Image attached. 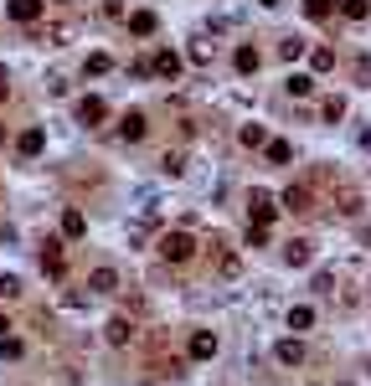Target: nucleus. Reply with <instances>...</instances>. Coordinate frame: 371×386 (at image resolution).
<instances>
[{"label": "nucleus", "mask_w": 371, "mask_h": 386, "mask_svg": "<svg viewBox=\"0 0 371 386\" xmlns=\"http://www.w3.org/2000/svg\"><path fill=\"white\" fill-rule=\"evenodd\" d=\"M160 258L165 263H191L196 258V237L191 232H160Z\"/></svg>", "instance_id": "obj_1"}, {"label": "nucleus", "mask_w": 371, "mask_h": 386, "mask_svg": "<svg viewBox=\"0 0 371 386\" xmlns=\"http://www.w3.org/2000/svg\"><path fill=\"white\" fill-rule=\"evenodd\" d=\"M273 211H278L273 196H268V191H253V196H248V227H268Z\"/></svg>", "instance_id": "obj_2"}, {"label": "nucleus", "mask_w": 371, "mask_h": 386, "mask_svg": "<svg viewBox=\"0 0 371 386\" xmlns=\"http://www.w3.org/2000/svg\"><path fill=\"white\" fill-rule=\"evenodd\" d=\"M211 258H217V273H222V278H237V273H243V258H237L222 237H211Z\"/></svg>", "instance_id": "obj_3"}, {"label": "nucleus", "mask_w": 371, "mask_h": 386, "mask_svg": "<svg viewBox=\"0 0 371 386\" xmlns=\"http://www.w3.org/2000/svg\"><path fill=\"white\" fill-rule=\"evenodd\" d=\"M42 10H47V0H10L6 16L21 21V26H36V21H42Z\"/></svg>", "instance_id": "obj_4"}, {"label": "nucleus", "mask_w": 371, "mask_h": 386, "mask_svg": "<svg viewBox=\"0 0 371 386\" xmlns=\"http://www.w3.org/2000/svg\"><path fill=\"white\" fill-rule=\"evenodd\" d=\"M103 118H109V103H103V98H93V93H88V98H77V124H103Z\"/></svg>", "instance_id": "obj_5"}, {"label": "nucleus", "mask_w": 371, "mask_h": 386, "mask_svg": "<svg viewBox=\"0 0 371 386\" xmlns=\"http://www.w3.org/2000/svg\"><path fill=\"white\" fill-rule=\"evenodd\" d=\"M144 129H150V118H144L139 109H129L124 118H119V139H129V144H139V139H144Z\"/></svg>", "instance_id": "obj_6"}, {"label": "nucleus", "mask_w": 371, "mask_h": 386, "mask_svg": "<svg viewBox=\"0 0 371 386\" xmlns=\"http://www.w3.org/2000/svg\"><path fill=\"white\" fill-rule=\"evenodd\" d=\"M278 201H284V211H294V217H304V211H315V196H310V185H289V191L278 196Z\"/></svg>", "instance_id": "obj_7"}, {"label": "nucleus", "mask_w": 371, "mask_h": 386, "mask_svg": "<svg viewBox=\"0 0 371 386\" xmlns=\"http://www.w3.org/2000/svg\"><path fill=\"white\" fill-rule=\"evenodd\" d=\"M114 288H119V268H109V263H103V268L88 273V294H114Z\"/></svg>", "instance_id": "obj_8"}, {"label": "nucleus", "mask_w": 371, "mask_h": 386, "mask_svg": "<svg viewBox=\"0 0 371 386\" xmlns=\"http://www.w3.org/2000/svg\"><path fill=\"white\" fill-rule=\"evenodd\" d=\"M150 72L155 77H170V83H176V77H181V57H176V52H155V57H150Z\"/></svg>", "instance_id": "obj_9"}, {"label": "nucleus", "mask_w": 371, "mask_h": 386, "mask_svg": "<svg viewBox=\"0 0 371 386\" xmlns=\"http://www.w3.org/2000/svg\"><path fill=\"white\" fill-rule=\"evenodd\" d=\"M284 258H289V268H310V258H315V242L294 237V242H284Z\"/></svg>", "instance_id": "obj_10"}, {"label": "nucleus", "mask_w": 371, "mask_h": 386, "mask_svg": "<svg viewBox=\"0 0 371 386\" xmlns=\"http://www.w3.org/2000/svg\"><path fill=\"white\" fill-rule=\"evenodd\" d=\"M42 150H47V134H42V129H26V134L16 139V155H21V160H36Z\"/></svg>", "instance_id": "obj_11"}, {"label": "nucleus", "mask_w": 371, "mask_h": 386, "mask_svg": "<svg viewBox=\"0 0 371 386\" xmlns=\"http://www.w3.org/2000/svg\"><path fill=\"white\" fill-rule=\"evenodd\" d=\"M211 355H217V335H211V330H196L191 335V361H211Z\"/></svg>", "instance_id": "obj_12"}, {"label": "nucleus", "mask_w": 371, "mask_h": 386, "mask_svg": "<svg viewBox=\"0 0 371 386\" xmlns=\"http://www.w3.org/2000/svg\"><path fill=\"white\" fill-rule=\"evenodd\" d=\"M103 340H109V345H129V340H135V325H129L124 314H114L109 330H103Z\"/></svg>", "instance_id": "obj_13"}, {"label": "nucleus", "mask_w": 371, "mask_h": 386, "mask_svg": "<svg viewBox=\"0 0 371 386\" xmlns=\"http://www.w3.org/2000/svg\"><path fill=\"white\" fill-rule=\"evenodd\" d=\"M83 232H88V217L77 206H68V211H62V237H73V242H77Z\"/></svg>", "instance_id": "obj_14"}, {"label": "nucleus", "mask_w": 371, "mask_h": 386, "mask_svg": "<svg viewBox=\"0 0 371 386\" xmlns=\"http://www.w3.org/2000/svg\"><path fill=\"white\" fill-rule=\"evenodd\" d=\"M42 268H47L52 278H62V242H57V237H47V247H42Z\"/></svg>", "instance_id": "obj_15"}, {"label": "nucleus", "mask_w": 371, "mask_h": 386, "mask_svg": "<svg viewBox=\"0 0 371 386\" xmlns=\"http://www.w3.org/2000/svg\"><path fill=\"white\" fill-rule=\"evenodd\" d=\"M273 355H278V366H299V361H304V345H299V340H278Z\"/></svg>", "instance_id": "obj_16"}, {"label": "nucleus", "mask_w": 371, "mask_h": 386, "mask_svg": "<svg viewBox=\"0 0 371 386\" xmlns=\"http://www.w3.org/2000/svg\"><path fill=\"white\" fill-rule=\"evenodd\" d=\"M155 26H160L155 10H129V31H135V36H155Z\"/></svg>", "instance_id": "obj_17"}, {"label": "nucleus", "mask_w": 371, "mask_h": 386, "mask_svg": "<svg viewBox=\"0 0 371 386\" xmlns=\"http://www.w3.org/2000/svg\"><path fill=\"white\" fill-rule=\"evenodd\" d=\"M258 62H263V57H258V47H237V52H232V68L243 72V77H248V72H258Z\"/></svg>", "instance_id": "obj_18"}, {"label": "nucleus", "mask_w": 371, "mask_h": 386, "mask_svg": "<svg viewBox=\"0 0 371 386\" xmlns=\"http://www.w3.org/2000/svg\"><path fill=\"white\" fill-rule=\"evenodd\" d=\"M160 176H170V180L186 176V155H181V150H165V155H160Z\"/></svg>", "instance_id": "obj_19"}, {"label": "nucleus", "mask_w": 371, "mask_h": 386, "mask_svg": "<svg viewBox=\"0 0 371 386\" xmlns=\"http://www.w3.org/2000/svg\"><path fill=\"white\" fill-rule=\"evenodd\" d=\"M263 150H268V160H273V165H289V160H294V144H289V139H268Z\"/></svg>", "instance_id": "obj_20"}, {"label": "nucleus", "mask_w": 371, "mask_h": 386, "mask_svg": "<svg viewBox=\"0 0 371 386\" xmlns=\"http://www.w3.org/2000/svg\"><path fill=\"white\" fill-rule=\"evenodd\" d=\"M289 93H294V98H310V93H315V77L310 72H289V83H284Z\"/></svg>", "instance_id": "obj_21"}, {"label": "nucleus", "mask_w": 371, "mask_h": 386, "mask_svg": "<svg viewBox=\"0 0 371 386\" xmlns=\"http://www.w3.org/2000/svg\"><path fill=\"white\" fill-rule=\"evenodd\" d=\"M315 325V309L310 304H294V309H289V330H310Z\"/></svg>", "instance_id": "obj_22"}, {"label": "nucleus", "mask_w": 371, "mask_h": 386, "mask_svg": "<svg viewBox=\"0 0 371 386\" xmlns=\"http://www.w3.org/2000/svg\"><path fill=\"white\" fill-rule=\"evenodd\" d=\"M248 144V150H263V144H268V134H263V124H243V134H237Z\"/></svg>", "instance_id": "obj_23"}, {"label": "nucleus", "mask_w": 371, "mask_h": 386, "mask_svg": "<svg viewBox=\"0 0 371 386\" xmlns=\"http://www.w3.org/2000/svg\"><path fill=\"white\" fill-rule=\"evenodd\" d=\"M83 68H88L93 77H103V72L114 68V57H109V52H88V62H83Z\"/></svg>", "instance_id": "obj_24"}, {"label": "nucleus", "mask_w": 371, "mask_h": 386, "mask_svg": "<svg viewBox=\"0 0 371 386\" xmlns=\"http://www.w3.org/2000/svg\"><path fill=\"white\" fill-rule=\"evenodd\" d=\"M340 10H346V21H366L371 16V0H340Z\"/></svg>", "instance_id": "obj_25"}, {"label": "nucleus", "mask_w": 371, "mask_h": 386, "mask_svg": "<svg viewBox=\"0 0 371 386\" xmlns=\"http://www.w3.org/2000/svg\"><path fill=\"white\" fill-rule=\"evenodd\" d=\"M310 62H315V72H330V68H335V52H330V47H315Z\"/></svg>", "instance_id": "obj_26"}, {"label": "nucleus", "mask_w": 371, "mask_h": 386, "mask_svg": "<svg viewBox=\"0 0 371 386\" xmlns=\"http://www.w3.org/2000/svg\"><path fill=\"white\" fill-rule=\"evenodd\" d=\"M0 355H6V361H21V355H26V345H21L16 335H0Z\"/></svg>", "instance_id": "obj_27"}, {"label": "nucleus", "mask_w": 371, "mask_h": 386, "mask_svg": "<svg viewBox=\"0 0 371 386\" xmlns=\"http://www.w3.org/2000/svg\"><path fill=\"white\" fill-rule=\"evenodd\" d=\"M325 124H340V118H346V98H325Z\"/></svg>", "instance_id": "obj_28"}, {"label": "nucleus", "mask_w": 371, "mask_h": 386, "mask_svg": "<svg viewBox=\"0 0 371 386\" xmlns=\"http://www.w3.org/2000/svg\"><path fill=\"white\" fill-rule=\"evenodd\" d=\"M278 57H284V62H299V57H304V42H299V36H289V42H278Z\"/></svg>", "instance_id": "obj_29"}, {"label": "nucleus", "mask_w": 371, "mask_h": 386, "mask_svg": "<svg viewBox=\"0 0 371 386\" xmlns=\"http://www.w3.org/2000/svg\"><path fill=\"white\" fill-rule=\"evenodd\" d=\"M304 10H310V16H315V21H325V16H330V10H335V0H304Z\"/></svg>", "instance_id": "obj_30"}, {"label": "nucleus", "mask_w": 371, "mask_h": 386, "mask_svg": "<svg viewBox=\"0 0 371 386\" xmlns=\"http://www.w3.org/2000/svg\"><path fill=\"white\" fill-rule=\"evenodd\" d=\"M150 227H155L150 217H144V222H135V227H129V242H144V237H150Z\"/></svg>", "instance_id": "obj_31"}, {"label": "nucleus", "mask_w": 371, "mask_h": 386, "mask_svg": "<svg viewBox=\"0 0 371 386\" xmlns=\"http://www.w3.org/2000/svg\"><path fill=\"white\" fill-rule=\"evenodd\" d=\"M191 62H202V68H206V62H211V47H206V42H191Z\"/></svg>", "instance_id": "obj_32"}, {"label": "nucleus", "mask_w": 371, "mask_h": 386, "mask_svg": "<svg viewBox=\"0 0 371 386\" xmlns=\"http://www.w3.org/2000/svg\"><path fill=\"white\" fill-rule=\"evenodd\" d=\"M0 294L16 299V294H21V278H10V273H6V278H0Z\"/></svg>", "instance_id": "obj_33"}, {"label": "nucleus", "mask_w": 371, "mask_h": 386, "mask_svg": "<svg viewBox=\"0 0 371 386\" xmlns=\"http://www.w3.org/2000/svg\"><path fill=\"white\" fill-rule=\"evenodd\" d=\"M268 242V227H248V247H263Z\"/></svg>", "instance_id": "obj_34"}, {"label": "nucleus", "mask_w": 371, "mask_h": 386, "mask_svg": "<svg viewBox=\"0 0 371 386\" xmlns=\"http://www.w3.org/2000/svg\"><path fill=\"white\" fill-rule=\"evenodd\" d=\"M6 93H10V88H6V68H0V103H6Z\"/></svg>", "instance_id": "obj_35"}, {"label": "nucleus", "mask_w": 371, "mask_h": 386, "mask_svg": "<svg viewBox=\"0 0 371 386\" xmlns=\"http://www.w3.org/2000/svg\"><path fill=\"white\" fill-rule=\"evenodd\" d=\"M361 150H371V129H361Z\"/></svg>", "instance_id": "obj_36"}, {"label": "nucleus", "mask_w": 371, "mask_h": 386, "mask_svg": "<svg viewBox=\"0 0 371 386\" xmlns=\"http://www.w3.org/2000/svg\"><path fill=\"white\" fill-rule=\"evenodd\" d=\"M6 330H10V319H6V314H0V335H6Z\"/></svg>", "instance_id": "obj_37"}, {"label": "nucleus", "mask_w": 371, "mask_h": 386, "mask_svg": "<svg viewBox=\"0 0 371 386\" xmlns=\"http://www.w3.org/2000/svg\"><path fill=\"white\" fill-rule=\"evenodd\" d=\"M258 6H278V0H258Z\"/></svg>", "instance_id": "obj_38"}]
</instances>
